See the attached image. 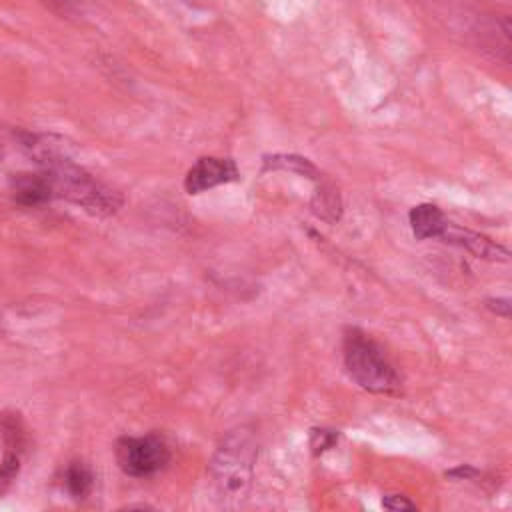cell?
I'll return each instance as SVG.
<instances>
[{"mask_svg": "<svg viewBox=\"0 0 512 512\" xmlns=\"http://www.w3.org/2000/svg\"><path fill=\"white\" fill-rule=\"evenodd\" d=\"M486 306H488L492 312H496V314H500V316H504V318L510 316V300H508V298H488V300H486Z\"/></svg>", "mask_w": 512, "mask_h": 512, "instance_id": "14", "label": "cell"}, {"mask_svg": "<svg viewBox=\"0 0 512 512\" xmlns=\"http://www.w3.org/2000/svg\"><path fill=\"white\" fill-rule=\"evenodd\" d=\"M186 2H194V0H186Z\"/></svg>", "mask_w": 512, "mask_h": 512, "instance_id": "15", "label": "cell"}, {"mask_svg": "<svg viewBox=\"0 0 512 512\" xmlns=\"http://www.w3.org/2000/svg\"><path fill=\"white\" fill-rule=\"evenodd\" d=\"M342 356L348 376L374 394H394L402 378L386 358L384 350L360 328H348L342 338Z\"/></svg>", "mask_w": 512, "mask_h": 512, "instance_id": "3", "label": "cell"}, {"mask_svg": "<svg viewBox=\"0 0 512 512\" xmlns=\"http://www.w3.org/2000/svg\"><path fill=\"white\" fill-rule=\"evenodd\" d=\"M256 450L254 434L246 426L234 428L222 438L210 462V474L222 500L240 502L246 498L252 484Z\"/></svg>", "mask_w": 512, "mask_h": 512, "instance_id": "2", "label": "cell"}, {"mask_svg": "<svg viewBox=\"0 0 512 512\" xmlns=\"http://www.w3.org/2000/svg\"><path fill=\"white\" fill-rule=\"evenodd\" d=\"M20 146L48 178L54 198H64L100 218L112 216L122 208V194L76 164L54 136L24 132L20 134Z\"/></svg>", "mask_w": 512, "mask_h": 512, "instance_id": "1", "label": "cell"}, {"mask_svg": "<svg viewBox=\"0 0 512 512\" xmlns=\"http://www.w3.org/2000/svg\"><path fill=\"white\" fill-rule=\"evenodd\" d=\"M20 462H22V450L14 448H4V458L0 462V496L12 486L20 472Z\"/></svg>", "mask_w": 512, "mask_h": 512, "instance_id": "11", "label": "cell"}, {"mask_svg": "<svg viewBox=\"0 0 512 512\" xmlns=\"http://www.w3.org/2000/svg\"><path fill=\"white\" fill-rule=\"evenodd\" d=\"M240 170L232 158L202 156L198 158L184 176V190L188 194H202L220 184L238 180Z\"/></svg>", "mask_w": 512, "mask_h": 512, "instance_id": "5", "label": "cell"}, {"mask_svg": "<svg viewBox=\"0 0 512 512\" xmlns=\"http://www.w3.org/2000/svg\"><path fill=\"white\" fill-rule=\"evenodd\" d=\"M338 440V432L326 428H312L310 430V448L314 454H322L330 450Z\"/></svg>", "mask_w": 512, "mask_h": 512, "instance_id": "12", "label": "cell"}, {"mask_svg": "<svg viewBox=\"0 0 512 512\" xmlns=\"http://www.w3.org/2000/svg\"><path fill=\"white\" fill-rule=\"evenodd\" d=\"M0 156H2V152H0Z\"/></svg>", "mask_w": 512, "mask_h": 512, "instance_id": "16", "label": "cell"}, {"mask_svg": "<svg viewBox=\"0 0 512 512\" xmlns=\"http://www.w3.org/2000/svg\"><path fill=\"white\" fill-rule=\"evenodd\" d=\"M440 238L446 240V242H452L456 246L466 248L468 252L476 254L478 258H488V260H506L508 258V250L502 248L500 244H496L490 238H486L482 234H476L472 230L454 226L452 222H448V226H446V230L442 232Z\"/></svg>", "mask_w": 512, "mask_h": 512, "instance_id": "7", "label": "cell"}, {"mask_svg": "<svg viewBox=\"0 0 512 512\" xmlns=\"http://www.w3.org/2000/svg\"><path fill=\"white\" fill-rule=\"evenodd\" d=\"M264 168H266V170H290V172L302 174V176H306V178H310V180H314V182H320V180H322L318 168H316L310 160H306V158H302V156H294V154H290V156H286V154L268 156V158L264 160Z\"/></svg>", "mask_w": 512, "mask_h": 512, "instance_id": "10", "label": "cell"}, {"mask_svg": "<svg viewBox=\"0 0 512 512\" xmlns=\"http://www.w3.org/2000/svg\"><path fill=\"white\" fill-rule=\"evenodd\" d=\"M408 220H410L412 234H414L418 240L440 238L442 232H444L446 226H448V220H446L444 212H442L436 204H430V202H424V204L414 206V208L410 210V214H408Z\"/></svg>", "mask_w": 512, "mask_h": 512, "instance_id": "8", "label": "cell"}, {"mask_svg": "<svg viewBox=\"0 0 512 512\" xmlns=\"http://www.w3.org/2000/svg\"><path fill=\"white\" fill-rule=\"evenodd\" d=\"M120 470L132 478L154 476L170 462V446L160 434L122 436L114 448Z\"/></svg>", "mask_w": 512, "mask_h": 512, "instance_id": "4", "label": "cell"}, {"mask_svg": "<svg viewBox=\"0 0 512 512\" xmlns=\"http://www.w3.org/2000/svg\"><path fill=\"white\" fill-rule=\"evenodd\" d=\"M62 486L64 490L70 494V498L74 500H84L90 496L92 488H94V472L90 470V466L82 460H72L66 468H64V476H62Z\"/></svg>", "mask_w": 512, "mask_h": 512, "instance_id": "9", "label": "cell"}, {"mask_svg": "<svg viewBox=\"0 0 512 512\" xmlns=\"http://www.w3.org/2000/svg\"><path fill=\"white\" fill-rule=\"evenodd\" d=\"M10 194L16 204L26 208L44 206L54 200L52 186L44 172H20L10 178Z\"/></svg>", "mask_w": 512, "mask_h": 512, "instance_id": "6", "label": "cell"}, {"mask_svg": "<svg viewBox=\"0 0 512 512\" xmlns=\"http://www.w3.org/2000/svg\"><path fill=\"white\" fill-rule=\"evenodd\" d=\"M382 506L388 510H414L416 504L410 502L406 496L400 494H388L382 498Z\"/></svg>", "mask_w": 512, "mask_h": 512, "instance_id": "13", "label": "cell"}]
</instances>
